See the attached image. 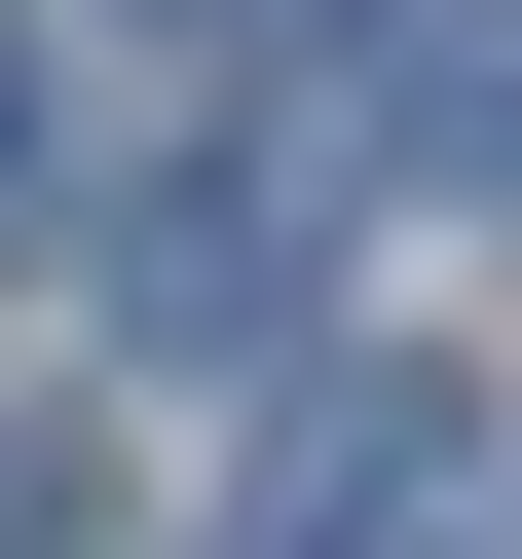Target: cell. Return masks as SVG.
Returning a JSON list of instances; mask_svg holds the SVG:
<instances>
[{"label":"cell","instance_id":"6da1fadb","mask_svg":"<svg viewBox=\"0 0 522 559\" xmlns=\"http://www.w3.org/2000/svg\"><path fill=\"white\" fill-rule=\"evenodd\" d=\"M522 485H485V373H373V336H299L261 373V559H485Z\"/></svg>","mask_w":522,"mask_h":559},{"label":"cell","instance_id":"7a4b0ae2","mask_svg":"<svg viewBox=\"0 0 522 559\" xmlns=\"http://www.w3.org/2000/svg\"><path fill=\"white\" fill-rule=\"evenodd\" d=\"M299 261H336V150H187V187L112 224V299H150V336H299Z\"/></svg>","mask_w":522,"mask_h":559},{"label":"cell","instance_id":"3957f363","mask_svg":"<svg viewBox=\"0 0 522 559\" xmlns=\"http://www.w3.org/2000/svg\"><path fill=\"white\" fill-rule=\"evenodd\" d=\"M373 112H411V150L522 224V0H411V38H373Z\"/></svg>","mask_w":522,"mask_h":559},{"label":"cell","instance_id":"277c9868","mask_svg":"<svg viewBox=\"0 0 522 559\" xmlns=\"http://www.w3.org/2000/svg\"><path fill=\"white\" fill-rule=\"evenodd\" d=\"M0 224H38V38H0Z\"/></svg>","mask_w":522,"mask_h":559}]
</instances>
